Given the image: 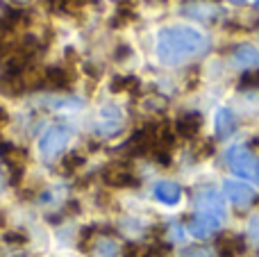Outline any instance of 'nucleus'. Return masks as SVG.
<instances>
[{
    "mask_svg": "<svg viewBox=\"0 0 259 257\" xmlns=\"http://www.w3.org/2000/svg\"><path fill=\"white\" fill-rule=\"evenodd\" d=\"M205 50V39L193 27H166L157 36V57L166 66H178L184 59L196 57Z\"/></svg>",
    "mask_w": 259,
    "mask_h": 257,
    "instance_id": "1",
    "label": "nucleus"
},
{
    "mask_svg": "<svg viewBox=\"0 0 259 257\" xmlns=\"http://www.w3.org/2000/svg\"><path fill=\"white\" fill-rule=\"evenodd\" d=\"M228 164L239 178L250 182H259V159L246 146H234L228 150Z\"/></svg>",
    "mask_w": 259,
    "mask_h": 257,
    "instance_id": "2",
    "label": "nucleus"
},
{
    "mask_svg": "<svg viewBox=\"0 0 259 257\" xmlns=\"http://www.w3.org/2000/svg\"><path fill=\"white\" fill-rule=\"evenodd\" d=\"M71 141V130L66 125H53L44 132V137L39 139V153L46 159L57 157V153H62Z\"/></svg>",
    "mask_w": 259,
    "mask_h": 257,
    "instance_id": "3",
    "label": "nucleus"
},
{
    "mask_svg": "<svg viewBox=\"0 0 259 257\" xmlns=\"http://www.w3.org/2000/svg\"><path fill=\"white\" fill-rule=\"evenodd\" d=\"M198 214H205L209 219H216V221H223V200H221V194L214 189H207L200 194L198 198Z\"/></svg>",
    "mask_w": 259,
    "mask_h": 257,
    "instance_id": "4",
    "label": "nucleus"
},
{
    "mask_svg": "<svg viewBox=\"0 0 259 257\" xmlns=\"http://www.w3.org/2000/svg\"><path fill=\"white\" fill-rule=\"evenodd\" d=\"M225 194H228V198L241 209L248 207L250 203H255V189L248 187V185H243V182L228 180L225 182Z\"/></svg>",
    "mask_w": 259,
    "mask_h": 257,
    "instance_id": "5",
    "label": "nucleus"
},
{
    "mask_svg": "<svg viewBox=\"0 0 259 257\" xmlns=\"http://www.w3.org/2000/svg\"><path fill=\"white\" fill-rule=\"evenodd\" d=\"M103 180L112 187H130L137 185V178L132 176L130 166H123V164H112L103 171Z\"/></svg>",
    "mask_w": 259,
    "mask_h": 257,
    "instance_id": "6",
    "label": "nucleus"
},
{
    "mask_svg": "<svg viewBox=\"0 0 259 257\" xmlns=\"http://www.w3.org/2000/svg\"><path fill=\"white\" fill-rule=\"evenodd\" d=\"M200 127H202V116L200 114H184V116H180L178 123H175L178 135L187 137V139H193V137L200 132Z\"/></svg>",
    "mask_w": 259,
    "mask_h": 257,
    "instance_id": "7",
    "label": "nucleus"
},
{
    "mask_svg": "<svg viewBox=\"0 0 259 257\" xmlns=\"http://www.w3.org/2000/svg\"><path fill=\"white\" fill-rule=\"evenodd\" d=\"M44 87H48V89H66V87H71V73L66 68H46Z\"/></svg>",
    "mask_w": 259,
    "mask_h": 257,
    "instance_id": "8",
    "label": "nucleus"
},
{
    "mask_svg": "<svg viewBox=\"0 0 259 257\" xmlns=\"http://www.w3.org/2000/svg\"><path fill=\"white\" fill-rule=\"evenodd\" d=\"M219 226H221V223L216 221V219H209V217H205V214H196V219L189 223V230H191L193 237L205 239V237H209Z\"/></svg>",
    "mask_w": 259,
    "mask_h": 257,
    "instance_id": "9",
    "label": "nucleus"
},
{
    "mask_svg": "<svg viewBox=\"0 0 259 257\" xmlns=\"http://www.w3.org/2000/svg\"><path fill=\"white\" fill-rule=\"evenodd\" d=\"M234 127H237V116L228 107H221L216 112V132H219V137L221 139L230 137L234 132Z\"/></svg>",
    "mask_w": 259,
    "mask_h": 257,
    "instance_id": "10",
    "label": "nucleus"
},
{
    "mask_svg": "<svg viewBox=\"0 0 259 257\" xmlns=\"http://www.w3.org/2000/svg\"><path fill=\"white\" fill-rule=\"evenodd\" d=\"M246 250V244H243L241 237L237 235H225L219 239V253L221 257H237L239 253Z\"/></svg>",
    "mask_w": 259,
    "mask_h": 257,
    "instance_id": "11",
    "label": "nucleus"
},
{
    "mask_svg": "<svg viewBox=\"0 0 259 257\" xmlns=\"http://www.w3.org/2000/svg\"><path fill=\"white\" fill-rule=\"evenodd\" d=\"M155 196H157V200H161V203L175 205L180 200V196H182V189H180L175 182L164 180V182H159V185L155 187Z\"/></svg>",
    "mask_w": 259,
    "mask_h": 257,
    "instance_id": "12",
    "label": "nucleus"
},
{
    "mask_svg": "<svg viewBox=\"0 0 259 257\" xmlns=\"http://www.w3.org/2000/svg\"><path fill=\"white\" fill-rule=\"evenodd\" d=\"M234 59H237V64H241V66H252V64L259 62V53L250 44H241L234 50Z\"/></svg>",
    "mask_w": 259,
    "mask_h": 257,
    "instance_id": "13",
    "label": "nucleus"
},
{
    "mask_svg": "<svg viewBox=\"0 0 259 257\" xmlns=\"http://www.w3.org/2000/svg\"><path fill=\"white\" fill-rule=\"evenodd\" d=\"M82 162H84V159L80 157V155H75V153H71V155H66V157L62 159V173H73L75 171L77 166H82Z\"/></svg>",
    "mask_w": 259,
    "mask_h": 257,
    "instance_id": "14",
    "label": "nucleus"
},
{
    "mask_svg": "<svg viewBox=\"0 0 259 257\" xmlns=\"http://www.w3.org/2000/svg\"><path fill=\"white\" fill-rule=\"evenodd\" d=\"M137 84H139L137 77H114L112 91H127V89H134Z\"/></svg>",
    "mask_w": 259,
    "mask_h": 257,
    "instance_id": "15",
    "label": "nucleus"
},
{
    "mask_svg": "<svg viewBox=\"0 0 259 257\" xmlns=\"http://www.w3.org/2000/svg\"><path fill=\"white\" fill-rule=\"evenodd\" d=\"M182 257H211L209 250L202 248V246H191V248H184Z\"/></svg>",
    "mask_w": 259,
    "mask_h": 257,
    "instance_id": "16",
    "label": "nucleus"
},
{
    "mask_svg": "<svg viewBox=\"0 0 259 257\" xmlns=\"http://www.w3.org/2000/svg\"><path fill=\"white\" fill-rule=\"evenodd\" d=\"M241 87L246 89V87H259V73H246V75L241 77Z\"/></svg>",
    "mask_w": 259,
    "mask_h": 257,
    "instance_id": "17",
    "label": "nucleus"
},
{
    "mask_svg": "<svg viewBox=\"0 0 259 257\" xmlns=\"http://www.w3.org/2000/svg\"><path fill=\"white\" fill-rule=\"evenodd\" d=\"M248 235L259 244V217H252L250 223H248Z\"/></svg>",
    "mask_w": 259,
    "mask_h": 257,
    "instance_id": "18",
    "label": "nucleus"
},
{
    "mask_svg": "<svg viewBox=\"0 0 259 257\" xmlns=\"http://www.w3.org/2000/svg\"><path fill=\"white\" fill-rule=\"evenodd\" d=\"M5 241H9V244H25V235H18V232H9V235L5 237Z\"/></svg>",
    "mask_w": 259,
    "mask_h": 257,
    "instance_id": "19",
    "label": "nucleus"
},
{
    "mask_svg": "<svg viewBox=\"0 0 259 257\" xmlns=\"http://www.w3.org/2000/svg\"><path fill=\"white\" fill-rule=\"evenodd\" d=\"M7 121H9L7 112H5V109H3V107H0V127H3V125H5V123H7Z\"/></svg>",
    "mask_w": 259,
    "mask_h": 257,
    "instance_id": "20",
    "label": "nucleus"
},
{
    "mask_svg": "<svg viewBox=\"0 0 259 257\" xmlns=\"http://www.w3.org/2000/svg\"><path fill=\"white\" fill-rule=\"evenodd\" d=\"M230 3H232V5H243L246 0H230Z\"/></svg>",
    "mask_w": 259,
    "mask_h": 257,
    "instance_id": "21",
    "label": "nucleus"
},
{
    "mask_svg": "<svg viewBox=\"0 0 259 257\" xmlns=\"http://www.w3.org/2000/svg\"><path fill=\"white\" fill-rule=\"evenodd\" d=\"M14 3H18V5H25V3H30V0H14Z\"/></svg>",
    "mask_w": 259,
    "mask_h": 257,
    "instance_id": "22",
    "label": "nucleus"
},
{
    "mask_svg": "<svg viewBox=\"0 0 259 257\" xmlns=\"http://www.w3.org/2000/svg\"><path fill=\"white\" fill-rule=\"evenodd\" d=\"M3 221H5V219H3V214H0V226H3Z\"/></svg>",
    "mask_w": 259,
    "mask_h": 257,
    "instance_id": "23",
    "label": "nucleus"
}]
</instances>
